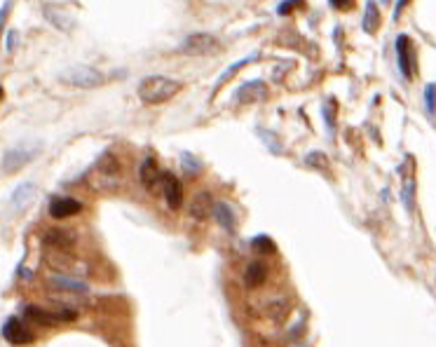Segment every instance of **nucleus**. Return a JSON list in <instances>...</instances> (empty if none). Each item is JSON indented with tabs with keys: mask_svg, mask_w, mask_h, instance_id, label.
I'll return each mask as SVG.
<instances>
[{
	"mask_svg": "<svg viewBox=\"0 0 436 347\" xmlns=\"http://www.w3.org/2000/svg\"><path fill=\"white\" fill-rule=\"evenodd\" d=\"M120 174H122V169H120V162L115 160L113 153H103V155L96 160L94 167H92V171H89V176L94 178V183L99 185V188H103V190L115 188V185L120 183Z\"/></svg>",
	"mask_w": 436,
	"mask_h": 347,
	"instance_id": "2",
	"label": "nucleus"
},
{
	"mask_svg": "<svg viewBox=\"0 0 436 347\" xmlns=\"http://www.w3.org/2000/svg\"><path fill=\"white\" fill-rule=\"evenodd\" d=\"M35 185L33 183H21L17 190L12 192V197H10V214H19V211H24L26 206H31V202L35 199Z\"/></svg>",
	"mask_w": 436,
	"mask_h": 347,
	"instance_id": "11",
	"label": "nucleus"
},
{
	"mask_svg": "<svg viewBox=\"0 0 436 347\" xmlns=\"http://www.w3.org/2000/svg\"><path fill=\"white\" fill-rule=\"evenodd\" d=\"M424 103H427V110L434 115L436 113V82H429L424 87Z\"/></svg>",
	"mask_w": 436,
	"mask_h": 347,
	"instance_id": "25",
	"label": "nucleus"
},
{
	"mask_svg": "<svg viewBox=\"0 0 436 347\" xmlns=\"http://www.w3.org/2000/svg\"><path fill=\"white\" fill-rule=\"evenodd\" d=\"M403 204H406V209L408 211H413V197H415V181H413V178H408V181H406V185H403Z\"/></svg>",
	"mask_w": 436,
	"mask_h": 347,
	"instance_id": "24",
	"label": "nucleus"
},
{
	"mask_svg": "<svg viewBox=\"0 0 436 347\" xmlns=\"http://www.w3.org/2000/svg\"><path fill=\"white\" fill-rule=\"evenodd\" d=\"M42 244L47 249H63L70 251L75 246V232L73 230H63V228H49L42 232Z\"/></svg>",
	"mask_w": 436,
	"mask_h": 347,
	"instance_id": "8",
	"label": "nucleus"
},
{
	"mask_svg": "<svg viewBox=\"0 0 436 347\" xmlns=\"http://www.w3.org/2000/svg\"><path fill=\"white\" fill-rule=\"evenodd\" d=\"M267 96H270V92H267V85L263 80L244 82V85H239V89L235 92L237 103H260V101H265Z\"/></svg>",
	"mask_w": 436,
	"mask_h": 347,
	"instance_id": "7",
	"label": "nucleus"
},
{
	"mask_svg": "<svg viewBox=\"0 0 436 347\" xmlns=\"http://www.w3.org/2000/svg\"><path fill=\"white\" fill-rule=\"evenodd\" d=\"M324 160H328L324 153H310V155L305 157V164H310V167H317V169H324L326 171V162Z\"/></svg>",
	"mask_w": 436,
	"mask_h": 347,
	"instance_id": "27",
	"label": "nucleus"
},
{
	"mask_svg": "<svg viewBox=\"0 0 436 347\" xmlns=\"http://www.w3.org/2000/svg\"><path fill=\"white\" fill-rule=\"evenodd\" d=\"M406 3H408V0H399V3H396V10H394V19H399V14H401V10H403V7H406Z\"/></svg>",
	"mask_w": 436,
	"mask_h": 347,
	"instance_id": "29",
	"label": "nucleus"
},
{
	"mask_svg": "<svg viewBox=\"0 0 436 347\" xmlns=\"http://www.w3.org/2000/svg\"><path fill=\"white\" fill-rule=\"evenodd\" d=\"M12 45H14V33H10V35H7V40H5V47L12 49Z\"/></svg>",
	"mask_w": 436,
	"mask_h": 347,
	"instance_id": "32",
	"label": "nucleus"
},
{
	"mask_svg": "<svg viewBox=\"0 0 436 347\" xmlns=\"http://www.w3.org/2000/svg\"><path fill=\"white\" fill-rule=\"evenodd\" d=\"M3 338L12 345H26V342H33V333L28 331L24 324H21L17 317H10V319L3 324Z\"/></svg>",
	"mask_w": 436,
	"mask_h": 347,
	"instance_id": "9",
	"label": "nucleus"
},
{
	"mask_svg": "<svg viewBox=\"0 0 436 347\" xmlns=\"http://www.w3.org/2000/svg\"><path fill=\"white\" fill-rule=\"evenodd\" d=\"M35 153H38V146H31V148H26V146L10 148L5 155H3V174H14L17 169H21L26 162L33 160Z\"/></svg>",
	"mask_w": 436,
	"mask_h": 347,
	"instance_id": "5",
	"label": "nucleus"
},
{
	"mask_svg": "<svg viewBox=\"0 0 436 347\" xmlns=\"http://www.w3.org/2000/svg\"><path fill=\"white\" fill-rule=\"evenodd\" d=\"M253 59H256V54H251V56H244V59H242V61H235L230 66V68H225L223 73H221V78H218V82H216V87H221V85H223L225 80H228V78H232V75L237 73V71H242L246 66V63H251Z\"/></svg>",
	"mask_w": 436,
	"mask_h": 347,
	"instance_id": "22",
	"label": "nucleus"
},
{
	"mask_svg": "<svg viewBox=\"0 0 436 347\" xmlns=\"http://www.w3.org/2000/svg\"><path fill=\"white\" fill-rule=\"evenodd\" d=\"M286 314H288V305L284 300H274V303L267 305V317L272 321H277V324H281V321L286 319Z\"/></svg>",
	"mask_w": 436,
	"mask_h": 347,
	"instance_id": "21",
	"label": "nucleus"
},
{
	"mask_svg": "<svg viewBox=\"0 0 436 347\" xmlns=\"http://www.w3.org/2000/svg\"><path fill=\"white\" fill-rule=\"evenodd\" d=\"M251 246L256 253H263V256H267V253H277V244H274L272 239L267 237V235H258V237L251 239Z\"/></svg>",
	"mask_w": 436,
	"mask_h": 347,
	"instance_id": "20",
	"label": "nucleus"
},
{
	"mask_svg": "<svg viewBox=\"0 0 436 347\" xmlns=\"http://www.w3.org/2000/svg\"><path fill=\"white\" fill-rule=\"evenodd\" d=\"M382 3H387V0H382Z\"/></svg>",
	"mask_w": 436,
	"mask_h": 347,
	"instance_id": "33",
	"label": "nucleus"
},
{
	"mask_svg": "<svg viewBox=\"0 0 436 347\" xmlns=\"http://www.w3.org/2000/svg\"><path fill=\"white\" fill-rule=\"evenodd\" d=\"M213 218H216V223L221 225L225 232H230V235H235V232H237L235 211L225 204V202H216V204H213Z\"/></svg>",
	"mask_w": 436,
	"mask_h": 347,
	"instance_id": "16",
	"label": "nucleus"
},
{
	"mask_svg": "<svg viewBox=\"0 0 436 347\" xmlns=\"http://www.w3.org/2000/svg\"><path fill=\"white\" fill-rule=\"evenodd\" d=\"M181 92V82L171 80V78H164V75H150L146 80H141L138 85V99L146 103V106H160V103H167L169 99Z\"/></svg>",
	"mask_w": 436,
	"mask_h": 347,
	"instance_id": "1",
	"label": "nucleus"
},
{
	"mask_svg": "<svg viewBox=\"0 0 436 347\" xmlns=\"http://www.w3.org/2000/svg\"><path fill=\"white\" fill-rule=\"evenodd\" d=\"M396 56H399V68H401L403 78H413L415 75V49L408 35H399L396 38Z\"/></svg>",
	"mask_w": 436,
	"mask_h": 347,
	"instance_id": "6",
	"label": "nucleus"
},
{
	"mask_svg": "<svg viewBox=\"0 0 436 347\" xmlns=\"http://www.w3.org/2000/svg\"><path fill=\"white\" fill-rule=\"evenodd\" d=\"M378 26H380V10L375 5V0H368L366 10H364V31L373 35Z\"/></svg>",
	"mask_w": 436,
	"mask_h": 347,
	"instance_id": "19",
	"label": "nucleus"
},
{
	"mask_svg": "<svg viewBox=\"0 0 436 347\" xmlns=\"http://www.w3.org/2000/svg\"><path fill=\"white\" fill-rule=\"evenodd\" d=\"M213 197L209 195V192H197L195 197H192V202H190V216L192 218H197V221H204L209 214H213Z\"/></svg>",
	"mask_w": 436,
	"mask_h": 347,
	"instance_id": "15",
	"label": "nucleus"
},
{
	"mask_svg": "<svg viewBox=\"0 0 436 347\" xmlns=\"http://www.w3.org/2000/svg\"><path fill=\"white\" fill-rule=\"evenodd\" d=\"M162 190L169 209H178L183 204V185H181V181L174 174H164L162 176Z\"/></svg>",
	"mask_w": 436,
	"mask_h": 347,
	"instance_id": "10",
	"label": "nucleus"
},
{
	"mask_svg": "<svg viewBox=\"0 0 436 347\" xmlns=\"http://www.w3.org/2000/svg\"><path fill=\"white\" fill-rule=\"evenodd\" d=\"M293 5H303V0H286V3H281V5H279V14L291 12Z\"/></svg>",
	"mask_w": 436,
	"mask_h": 347,
	"instance_id": "28",
	"label": "nucleus"
},
{
	"mask_svg": "<svg viewBox=\"0 0 436 347\" xmlns=\"http://www.w3.org/2000/svg\"><path fill=\"white\" fill-rule=\"evenodd\" d=\"M218 47H221V42H218V38H213V35L209 33H192L188 35L183 40V45H181V52H185V54H192V56H204V54H213V52H218Z\"/></svg>",
	"mask_w": 436,
	"mask_h": 347,
	"instance_id": "4",
	"label": "nucleus"
},
{
	"mask_svg": "<svg viewBox=\"0 0 436 347\" xmlns=\"http://www.w3.org/2000/svg\"><path fill=\"white\" fill-rule=\"evenodd\" d=\"M331 5L333 7H345V5H349V0H331Z\"/></svg>",
	"mask_w": 436,
	"mask_h": 347,
	"instance_id": "31",
	"label": "nucleus"
},
{
	"mask_svg": "<svg viewBox=\"0 0 436 347\" xmlns=\"http://www.w3.org/2000/svg\"><path fill=\"white\" fill-rule=\"evenodd\" d=\"M265 279H267V265L265 263L256 260V263H251V265L246 267V272H244L246 289H258V286L265 284Z\"/></svg>",
	"mask_w": 436,
	"mask_h": 347,
	"instance_id": "17",
	"label": "nucleus"
},
{
	"mask_svg": "<svg viewBox=\"0 0 436 347\" xmlns=\"http://www.w3.org/2000/svg\"><path fill=\"white\" fill-rule=\"evenodd\" d=\"M49 284L59 289V291H66V293H73V296H80V293H87V284L80 282V279H70V277H63V274H54L49 279Z\"/></svg>",
	"mask_w": 436,
	"mask_h": 347,
	"instance_id": "18",
	"label": "nucleus"
},
{
	"mask_svg": "<svg viewBox=\"0 0 436 347\" xmlns=\"http://www.w3.org/2000/svg\"><path fill=\"white\" fill-rule=\"evenodd\" d=\"M10 5H12V3H10V0H7L5 5H3V24H5V19H7V14H10Z\"/></svg>",
	"mask_w": 436,
	"mask_h": 347,
	"instance_id": "30",
	"label": "nucleus"
},
{
	"mask_svg": "<svg viewBox=\"0 0 436 347\" xmlns=\"http://www.w3.org/2000/svg\"><path fill=\"white\" fill-rule=\"evenodd\" d=\"M82 211V204L73 197H54L49 204V216L52 218H70Z\"/></svg>",
	"mask_w": 436,
	"mask_h": 347,
	"instance_id": "13",
	"label": "nucleus"
},
{
	"mask_svg": "<svg viewBox=\"0 0 436 347\" xmlns=\"http://www.w3.org/2000/svg\"><path fill=\"white\" fill-rule=\"evenodd\" d=\"M59 80L70 85V87H82V89H94L103 85V75L92 66H70L68 71L59 73Z\"/></svg>",
	"mask_w": 436,
	"mask_h": 347,
	"instance_id": "3",
	"label": "nucleus"
},
{
	"mask_svg": "<svg viewBox=\"0 0 436 347\" xmlns=\"http://www.w3.org/2000/svg\"><path fill=\"white\" fill-rule=\"evenodd\" d=\"M45 12H47L49 21H52V24H54V26L59 28V31H70V26H73V24H75V21H73V17H66V14H59V17H56V14H54V10H52V7H47Z\"/></svg>",
	"mask_w": 436,
	"mask_h": 347,
	"instance_id": "23",
	"label": "nucleus"
},
{
	"mask_svg": "<svg viewBox=\"0 0 436 347\" xmlns=\"http://www.w3.org/2000/svg\"><path fill=\"white\" fill-rule=\"evenodd\" d=\"M183 160H181V164H183V169L188 171V174H197L202 167H199V162H197V157H192L190 153H183Z\"/></svg>",
	"mask_w": 436,
	"mask_h": 347,
	"instance_id": "26",
	"label": "nucleus"
},
{
	"mask_svg": "<svg viewBox=\"0 0 436 347\" xmlns=\"http://www.w3.org/2000/svg\"><path fill=\"white\" fill-rule=\"evenodd\" d=\"M162 176H164V174H160V169H157V162L153 160V157H146L143 162H141L138 178H141L143 188H148V190H155L157 183H162Z\"/></svg>",
	"mask_w": 436,
	"mask_h": 347,
	"instance_id": "14",
	"label": "nucleus"
},
{
	"mask_svg": "<svg viewBox=\"0 0 436 347\" xmlns=\"http://www.w3.org/2000/svg\"><path fill=\"white\" fill-rule=\"evenodd\" d=\"M24 317L28 321L38 324V326H56V324L63 321L59 312H49V310H42V307H35V305L24 307Z\"/></svg>",
	"mask_w": 436,
	"mask_h": 347,
	"instance_id": "12",
	"label": "nucleus"
}]
</instances>
